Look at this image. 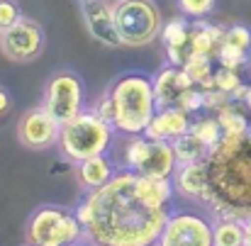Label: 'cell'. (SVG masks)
Listing matches in <instances>:
<instances>
[{"label": "cell", "instance_id": "6da1fadb", "mask_svg": "<svg viewBox=\"0 0 251 246\" xmlns=\"http://www.w3.org/2000/svg\"><path fill=\"white\" fill-rule=\"evenodd\" d=\"M173 200L171 180L120 168L110 183L88 190L74 212L90 246H156Z\"/></svg>", "mask_w": 251, "mask_h": 246}, {"label": "cell", "instance_id": "7a4b0ae2", "mask_svg": "<svg viewBox=\"0 0 251 246\" xmlns=\"http://www.w3.org/2000/svg\"><path fill=\"white\" fill-rule=\"evenodd\" d=\"M215 220L247 217L251 210V134L222 137L207 156V200Z\"/></svg>", "mask_w": 251, "mask_h": 246}, {"label": "cell", "instance_id": "3957f363", "mask_svg": "<svg viewBox=\"0 0 251 246\" xmlns=\"http://www.w3.org/2000/svg\"><path fill=\"white\" fill-rule=\"evenodd\" d=\"M110 110H112V127L122 137L144 134L151 117L156 115V95H154V78L142 71H127L115 78L110 90Z\"/></svg>", "mask_w": 251, "mask_h": 246}, {"label": "cell", "instance_id": "277c9868", "mask_svg": "<svg viewBox=\"0 0 251 246\" xmlns=\"http://www.w3.org/2000/svg\"><path fill=\"white\" fill-rule=\"evenodd\" d=\"M115 137H117V129L105 117H100L95 110H83L81 115L61 124L56 147L64 161L78 166L85 159L110 154L115 149Z\"/></svg>", "mask_w": 251, "mask_h": 246}, {"label": "cell", "instance_id": "5b68a950", "mask_svg": "<svg viewBox=\"0 0 251 246\" xmlns=\"http://www.w3.org/2000/svg\"><path fill=\"white\" fill-rule=\"evenodd\" d=\"M83 239V227L74 210L59 205L37 207L25 224V244L29 246H66Z\"/></svg>", "mask_w": 251, "mask_h": 246}, {"label": "cell", "instance_id": "8992f818", "mask_svg": "<svg viewBox=\"0 0 251 246\" xmlns=\"http://www.w3.org/2000/svg\"><path fill=\"white\" fill-rule=\"evenodd\" d=\"M164 27L154 0H115V29L125 47H147L159 39Z\"/></svg>", "mask_w": 251, "mask_h": 246}, {"label": "cell", "instance_id": "52a82bcc", "mask_svg": "<svg viewBox=\"0 0 251 246\" xmlns=\"http://www.w3.org/2000/svg\"><path fill=\"white\" fill-rule=\"evenodd\" d=\"M120 168H129L147 178L171 180L178 168V156H176V149L171 142H156L144 134H137V137L125 139Z\"/></svg>", "mask_w": 251, "mask_h": 246}, {"label": "cell", "instance_id": "ba28073f", "mask_svg": "<svg viewBox=\"0 0 251 246\" xmlns=\"http://www.w3.org/2000/svg\"><path fill=\"white\" fill-rule=\"evenodd\" d=\"M42 105L64 124L81 115L85 110V85L83 78L74 71H56L47 85L42 95Z\"/></svg>", "mask_w": 251, "mask_h": 246}, {"label": "cell", "instance_id": "9c48e42d", "mask_svg": "<svg viewBox=\"0 0 251 246\" xmlns=\"http://www.w3.org/2000/svg\"><path fill=\"white\" fill-rule=\"evenodd\" d=\"M156 246H215L212 220L195 210L173 207Z\"/></svg>", "mask_w": 251, "mask_h": 246}, {"label": "cell", "instance_id": "30bf717a", "mask_svg": "<svg viewBox=\"0 0 251 246\" xmlns=\"http://www.w3.org/2000/svg\"><path fill=\"white\" fill-rule=\"evenodd\" d=\"M0 51L15 64L34 61L44 51V29L34 20L20 17L15 25L0 32Z\"/></svg>", "mask_w": 251, "mask_h": 246}, {"label": "cell", "instance_id": "8fae6325", "mask_svg": "<svg viewBox=\"0 0 251 246\" xmlns=\"http://www.w3.org/2000/svg\"><path fill=\"white\" fill-rule=\"evenodd\" d=\"M59 134H61V122L44 107H32L27 110L20 122H17V139L22 147L34 149V151H44L59 144Z\"/></svg>", "mask_w": 251, "mask_h": 246}, {"label": "cell", "instance_id": "7c38bea8", "mask_svg": "<svg viewBox=\"0 0 251 246\" xmlns=\"http://www.w3.org/2000/svg\"><path fill=\"white\" fill-rule=\"evenodd\" d=\"M83 22L90 37L105 47H120V37L115 29V2L112 0H85L81 2Z\"/></svg>", "mask_w": 251, "mask_h": 246}, {"label": "cell", "instance_id": "4fadbf2b", "mask_svg": "<svg viewBox=\"0 0 251 246\" xmlns=\"http://www.w3.org/2000/svg\"><path fill=\"white\" fill-rule=\"evenodd\" d=\"M190 122H193V115H188L185 110H180L178 105H171V107H159L156 115L151 117L144 137L149 139H156V142H178L183 134H188L190 129Z\"/></svg>", "mask_w": 251, "mask_h": 246}, {"label": "cell", "instance_id": "5bb4252c", "mask_svg": "<svg viewBox=\"0 0 251 246\" xmlns=\"http://www.w3.org/2000/svg\"><path fill=\"white\" fill-rule=\"evenodd\" d=\"M171 183L176 188V195L205 205V200H207V159L193 161V164H178Z\"/></svg>", "mask_w": 251, "mask_h": 246}, {"label": "cell", "instance_id": "9a60e30c", "mask_svg": "<svg viewBox=\"0 0 251 246\" xmlns=\"http://www.w3.org/2000/svg\"><path fill=\"white\" fill-rule=\"evenodd\" d=\"M154 78V95H156V107H171V105H178L180 95L193 88L195 83L190 81V76L185 74L183 66H164Z\"/></svg>", "mask_w": 251, "mask_h": 246}, {"label": "cell", "instance_id": "2e32d148", "mask_svg": "<svg viewBox=\"0 0 251 246\" xmlns=\"http://www.w3.org/2000/svg\"><path fill=\"white\" fill-rule=\"evenodd\" d=\"M190 20L183 15V17H173L164 22L161 27V34L159 39L164 42V49H166V59L171 66H183L188 61V37H190Z\"/></svg>", "mask_w": 251, "mask_h": 246}, {"label": "cell", "instance_id": "e0dca14e", "mask_svg": "<svg viewBox=\"0 0 251 246\" xmlns=\"http://www.w3.org/2000/svg\"><path fill=\"white\" fill-rule=\"evenodd\" d=\"M225 29L217 25H210L205 20H193L190 37H188V56H210L215 59L222 44Z\"/></svg>", "mask_w": 251, "mask_h": 246}, {"label": "cell", "instance_id": "ac0fdd59", "mask_svg": "<svg viewBox=\"0 0 251 246\" xmlns=\"http://www.w3.org/2000/svg\"><path fill=\"white\" fill-rule=\"evenodd\" d=\"M117 171H120V164L112 161L110 154H100V156L85 159L78 164V183L85 190H95V188H102L105 183H110Z\"/></svg>", "mask_w": 251, "mask_h": 246}, {"label": "cell", "instance_id": "d6986e66", "mask_svg": "<svg viewBox=\"0 0 251 246\" xmlns=\"http://www.w3.org/2000/svg\"><path fill=\"white\" fill-rule=\"evenodd\" d=\"M215 246H247V224L242 217H220L212 222Z\"/></svg>", "mask_w": 251, "mask_h": 246}, {"label": "cell", "instance_id": "ffe728a7", "mask_svg": "<svg viewBox=\"0 0 251 246\" xmlns=\"http://www.w3.org/2000/svg\"><path fill=\"white\" fill-rule=\"evenodd\" d=\"M215 117L222 127V137H247V134H251V122L247 120V115L239 110V105L234 100L217 107Z\"/></svg>", "mask_w": 251, "mask_h": 246}, {"label": "cell", "instance_id": "44dd1931", "mask_svg": "<svg viewBox=\"0 0 251 246\" xmlns=\"http://www.w3.org/2000/svg\"><path fill=\"white\" fill-rule=\"evenodd\" d=\"M198 142H202L210 151L220 144V139H222V127H220V122H217V117L215 115H202V117H195L193 122H190V129H188Z\"/></svg>", "mask_w": 251, "mask_h": 246}, {"label": "cell", "instance_id": "7402d4cb", "mask_svg": "<svg viewBox=\"0 0 251 246\" xmlns=\"http://www.w3.org/2000/svg\"><path fill=\"white\" fill-rule=\"evenodd\" d=\"M185 74L190 76V81L198 88L207 90L212 85V76H215V59L210 56H188V61L183 64Z\"/></svg>", "mask_w": 251, "mask_h": 246}, {"label": "cell", "instance_id": "603a6c76", "mask_svg": "<svg viewBox=\"0 0 251 246\" xmlns=\"http://www.w3.org/2000/svg\"><path fill=\"white\" fill-rule=\"evenodd\" d=\"M173 149H176V156H178V164H193V161H205L210 156V149L198 142L190 132L183 134L178 142H173Z\"/></svg>", "mask_w": 251, "mask_h": 246}, {"label": "cell", "instance_id": "cb8c5ba5", "mask_svg": "<svg viewBox=\"0 0 251 246\" xmlns=\"http://www.w3.org/2000/svg\"><path fill=\"white\" fill-rule=\"evenodd\" d=\"M215 61H217V66H225V69H234V71H239V69H244L247 66V61H249V51H242V49H237V47H229V44H220V51H217V56H215Z\"/></svg>", "mask_w": 251, "mask_h": 246}, {"label": "cell", "instance_id": "d4e9b609", "mask_svg": "<svg viewBox=\"0 0 251 246\" xmlns=\"http://www.w3.org/2000/svg\"><path fill=\"white\" fill-rule=\"evenodd\" d=\"M215 2L217 0H178V10L188 20H205L215 10Z\"/></svg>", "mask_w": 251, "mask_h": 246}, {"label": "cell", "instance_id": "484cf974", "mask_svg": "<svg viewBox=\"0 0 251 246\" xmlns=\"http://www.w3.org/2000/svg\"><path fill=\"white\" fill-rule=\"evenodd\" d=\"M222 42L229 44V47H237L242 51H251V29L244 25H232V27L225 29Z\"/></svg>", "mask_w": 251, "mask_h": 246}, {"label": "cell", "instance_id": "4316f807", "mask_svg": "<svg viewBox=\"0 0 251 246\" xmlns=\"http://www.w3.org/2000/svg\"><path fill=\"white\" fill-rule=\"evenodd\" d=\"M178 107H180V110H185L188 115H198V112H202V110H205V90H202V88H198V85L188 88V90L180 95Z\"/></svg>", "mask_w": 251, "mask_h": 246}, {"label": "cell", "instance_id": "83f0119b", "mask_svg": "<svg viewBox=\"0 0 251 246\" xmlns=\"http://www.w3.org/2000/svg\"><path fill=\"white\" fill-rule=\"evenodd\" d=\"M20 17H22V12L15 0H0V32L7 29L10 25H15Z\"/></svg>", "mask_w": 251, "mask_h": 246}, {"label": "cell", "instance_id": "f1b7e54d", "mask_svg": "<svg viewBox=\"0 0 251 246\" xmlns=\"http://www.w3.org/2000/svg\"><path fill=\"white\" fill-rule=\"evenodd\" d=\"M10 110H12V95H10V90H7V88H2V85H0V120H2Z\"/></svg>", "mask_w": 251, "mask_h": 246}, {"label": "cell", "instance_id": "f546056e", "mask_svg": "<svg viewBox=\"0 0 251 246\" xmlns=\"http://www.w3.org/2000/svg\"><path fill=\"white\" fill-rule=\"evenodd\" d=\"M244 224H247V246H251V210L244 217Z\"/></svg>", "mask_w": 251, "mask_h": 246}, {"label": "cell", "instance_id": "4dcf8cb0", "mask_svg": "<svg viewBox=\"0 0 251 246\" xmlns=\"http://www.w3.org/2000/svg\"><path fill=\"white\" fill-rule=\"evenodd\" d=\"M242 102H244V105H247V107H249V110H251V85H247V93H244V98H242Z\"/></svg>", "mask_w": 251, "mask_h": 246}, {"label": "cell", "instance_id": "1f68e13d", "mask_svg": "<svg viewBox=\"0 0 251 246\" xmlns=\"http://www.w3.org/2000/svg\"><path fill=\"white\" fill-rule=\"evenodd\" d=\"M66 246H90L85 239H76V242H71V244H66Z\"/></svg>", "mask_w": 251, "mask_h": 246}, {"label": "cell", "instance_id": "d6a6232c", "mask_svg": "<svg viewBox=\"0 0 251 246\" xmlns=\"http://www.w3.org/2000/svg\"><path fill=\"white\" fill-rule=\"evenodd\" d=\"M81 2H85V0H81Z\"/></svg>", "mask_w": 251, "mask_h": 246}, {"label": "cell", "instance_id": "836d02e7", "mask_svg": "<svg viewBox=\"0 0 251 246\" xmlns=\"http://www.w3.org/2000/svg\"><path fill=\"white\" fill-rule=\"evenodd\" d=\"M25 246H29V244H25Z\"/></svg>", "mask_w": 251, "mask_h": 246}]
</instances>
